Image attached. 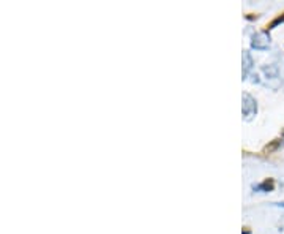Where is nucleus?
I'll use <instances>...</instances> for the list:
<instances>
[{"label": "nucleus", "mask_w": 284, "mask_h": 234, "mask_svg": "<svg viewBox=\"0 0 284 234\" xmlns=\"http://www.w3.org/2000/svg\"><path fill=\"white\" fill-rule=\"evenodd\" d=\"M268 44H270V40H268V36L265 34H257V35L252 36V48H256V49H267Z\"/></svg>", "instance_id": "2"}, {"label": "nucleus", "mask_w": 284, "mask_h": 234, "mask_svg": "<svg viewBox=\"0 0 284 234\" xmlns=\"http://www.w3.org/2000/svg\"><path fill=\"white\" fill-rule=\"evenodd\" d=\"M283 22H284V15H283V16H278L276 19H273V21H271V22L268 24V30H270V29H275L278 24H283Z\"/></svg>", "instance_id": "4"}, {"label": "nucleus", "mask_w": 284, "mask_h": 234, "mask_svg": "<svg viewBox=\"0 0 284 234\" xmlns=\"http://www.w3.org/2000/svg\"><path fill=\"white\" fill-rule=\"evenodd\" d=\"M256 111H257L256 100L252 98L251 95L245 93V95H243V116L250 120V119L256 114Z\"/></svg>", "instance_id": "1"}, {"label": "nucleus", "mask_w": 284, "mask_h": 234, "mask_svg": "<svg viewBox=\"0 0 284 234\" xmlns=\"http://www.w3.org/2000/svg\"><path fill=\"white\" fill-rule=\"evenodd\" d=\"M273 187H275L273 179H267V180H264L261 185H257L256 190H259V192H271Z\"/></svg>", "instance_id": "3"}]
</instances>
